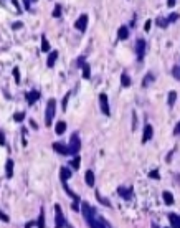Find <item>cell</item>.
<instances>
[{
	"instance_id": "1",
	"label": "cell",
	"mask_w": 180,
	"mask_h": 228,
	"mask_svg": "<svg viewBox=\"0 0 180 228\" xmlns=\"http://www.w3.org/2000/svg\"><path fill=\"white\" fill-rule=\"evenodd\" d=\"M81 210H83V215H84L86 223H88L89 228H108V225H106V221L102 220V217L89 205V203L84 202L83 205H81Z\"/></svg>"
},
{
	"instance_id": "2",
	"label": "cell",
	"mask_w": 180,
	"mask_h": 228,
	"mask_svg": "<svg viewBox=\"0 0 180 228\" xmlns=\"http://www.w3.org/2000/svg\"><path fill=\"white\" fill-rule=\"evenodd\" d=\"M55 113H56V101L51 98L48 101V104H46V113H45V124L46 126H51L53 118H55Z\"/></svg>"
},
{
	"instance_id": "3",
	"label": "cell",
	"mask_w": 180,
	"mask_h": 228,
	"mask_svg": "<svg viewBox=\"0 0 180 228\" xmlns=\"http://www.w3.org/2000/svg\"><path fill=\"white\" fill-rule=\"evenodd\" d=\"M79 147H81L79 136H78V132H73L71 141H69V145H68V149H69V155H78V154H79Z\"/></svg>"
},
{
	"instance_id": "4",
	"label": "cell",
	"mask_w": 180,
	"mask_h": 228,
	"mask_svg": "<svg viewBox=\"0 0 180 228\" xmlns=\"http://www.w3.org/2000/svg\"><path fill=\"white\" fill-rule=\"evenodd\" d=\"M55 213H56V218H55V228H65L66 226V220L63 217V212H61V207L55 205Z\"/></svg>"
},
{
	"instance_id": "5",
	"label": "cell",
	"mask_w": 180,
	"mask_h": 228,
	"mask_svg": "<svg viewBox=\"0 0 180 228\" xmlns=\"http://www.w3.org/2000/svg\"><path fill=\"white\" fill-rule=\"evenodd\" d=\"M99 104H101V111L104 116H109L111 114V111H109V103H108V96L106 93H101L99 94Z\"/></svg>"
},
{
	"instance_id": "6",
	"label": "cell",
	"mask_w": 180,
	"mask_h": 228,
	"mask_svg": "<svg viewBox=\"0 0 180 228\" xmlns=\"http://www.w3.org/2000/svg\"><path fill=\"white\" fill-rule=\"evenodd\" d=\"M136 53H137V60L142 61L144 55H146V42H144V40H137V43H136Z\"/></svg>"
},
{
	"instance_id": "7",
	"label": "cell",
	"mask_w": 180,
	"mask_h": 228,
	"mask_svg": "<svg viewBox=\"0 0 180 228\" xmlns=\"http://www.w3.org/2000/svg\"><path fill=\"white\" fill-rule=\"evenodd\" d=\"M74 27H76L79 32H86V28H88V15H81L76 20V23H74Z\"/></svg>"
},
{
	"instance_id": "8",
	"label": "cell",
	"mask_w": 180,
	"mask_h": 228,
	"mask_svg": "<svg viewBox=\"0 0 180 228\" xmlns=\"http://www.w3.org/2000/svg\"><path fill=\"white\" fill-rule=\"evenodd\" d=\"M154 136V127L150 124H146V127H144V134H142V142L146 144L147 141H150Z\"/></svg>"
},
{
	"instance_id": "9",
	"label": "cell",
	"mask_w": 180,
	"mask_h": 228,
	"mask_svg": "<svg viewBox=\"0 0 180 228\" xmlns=\"http://www.w3.org/2000/svg\"><path fill=\"white\" fill-rule=\"evenodd\" d=\"M40 91H37V89H33V91H28L27 94H25V98H27V101H28V104H33L35 101H38L40 99Z\"/></svg>"
},
{
	"instance_id": "10",
	"label": "cell",
	"mask_w": 180,
	"mask_h": 228,
	"mask_svg": "<svg viewBox=\"0 0 180 228\" xmlns=\"http://www.w3.org/2000/svg\"><path fill=\"white\" fill-rule=\"evenodd\" d=\"M53 149L58 152V154H61V155H69V149H68V145L61 144V142H55V144H53Z\"/></svg>"
},
{
	"instance_id": "11",
	"label": "cell",
	"mask_w": 180,
	"mask_h": 228,
	"mask_svg": "<svg viewBox=\"0 0 180 228\" xmlns=\"http://www.w3.org/2000/svg\"><path fill=\"white\" fill-rule=\"evenodd\" d=\"M118 194L122 197V198H126V200H129V198L132 197V189H124V187H119Z\"/></svg>"
},
{
	"instance_id": "12",
	"label": "cell",
	"mask_w": 180,
	"mask_h": 228,
	"mask_svg": "<svg viewBox=\"0 0 180 228\" xmlns=\"http://www.w3.org/2000/svg\"><path fill=\"white\" fill-rule=\"evenodd\" d=\"M5 174H7V179L13 177V160H12V159L7 160V165H5Z\"/></svg>"
},
{
	"instance_id": "13",
	"label": "cell",
	"mask_w": 180,
	"mask_h": 228,
	"mask_svg": "<svg viewBox=\"0 0 180 228\" xmlns=\"http://www.w3.org/2000/svg\"><path fill=\"white\" fill-rule=\"evenodd\" d=\"M56 58H58V51L56 50H53L50 53V56H48V61H46V66L48 68H53V65L56 63Z\"/></svg>"
},
{
	"instance_id": "14",
	"label": "cell",
	"mask_w": 180,
	"mask_h": 228,
	"mask_svg": "<svg viewBox=\"0 0 180 228\" xmlns=\"http://www.w3.org/2000/svg\"><path fill=\"white\" fill-rule=\"evenodd\" d=\"M127 37H129V28H127V27H119L118 38L119 40H127Z\"/></svg>"
},
{
	"instance_id": "15",
	"label": "cell",
	"mask_w": 180,
	"mask_h": 228,
	"mask_svg": "<svg viewBox=\"0 0 180 228\" xmlns=\"http://www.w3.org/2000/svg\"><path fill=\"white\" fill-rule=\"evenodd\" d=\"M169 220L173 228H180V215H175V213H170L169 215Z\"/></svg>"
},
{
	"instance_id": "16",
	"label": "cell",
	"mask_w": 180,
	"mask_h": 228,
	"mask_svg": "<svg viewBox=\"0 0 180 228\" xmlns=\"http://www.w3.org/2000/svg\"><path fill=\"white\" fill-rule=\"evenodd\" d=\"M55 131L58 136H61V134H65L66 131V122L65 121H60V122H56V127H55Z\"/></svg>"
},
{
	"instance_id": "17",
	"label": "cell",
	"mask_w": 180,
	"mask_h": 228,
	"mask_svg": "<svg viewBox=\"0 0 180 228\" xmlns=\"http://www.w3.org/2000/svg\"><path fill=\"white\" fill-rule=\"evenodd\" d=\"M69 177H71V170L66 167H61L60 169V180H68Z\"/></svg>"
},
{
	"instance_id": "18",
	"label": "cell",
	"mask_w": 180,
	"mask_h": 228,
	"mask_svg": "<svg viewBox=\"0 0 180 228\" xmlns=\"http://www.w3.org/2000/svg\"><path fill=\"white\" fill-rule=\"evenodd\" d=\"M84 179H86V185H88V187H92V185H94V174H92V170H88V172H86Z\"/></svg>"
},
{
	"instance_id": "19",
	"label": "cell",
	"mask_w": 180,
	"mask_h": 228,
	"mask_svg": "<svg viewBox=\"0 0 180 228\" xmlns=\"http://www.w3.org/2000/svg\"><path fill=\"white\" fill-rule=\"evenodd\" d=\"M121 84H122L124 88H129V86L132 84V81H131L129 76H127V73H122V74H121Z\"/></svg>"
},
{
	"instance_id": "20",
	"label": "cell",
	"mask_w": 180,
	"mask_h": 228,
	"mask_svg": "<svg viewBox=\"0 0 180 228\" xmlns=\"http://www.w3.org/2000/svg\"><path fill=\"white\" fill-rule=\"evenodd\" d=\"M162 197H164V202H165V205H172L173 203V195L170 194V192H164V194H162Z\"/></svg>"
},
{
	"instance_id": "21",
	"label": "cell",
	"mask_w": 180,
	"mask_h": 228,
	"mask_svg": "<svg viewBox=\"0 0 180 228\" xmlns=\"http://www.w3.org/2000/svg\"><path fill=\"white\" fill-rule=\"evenodd\" d=\"M81 68H83V78L84 79H89L91 78V68H89V65H88V63H84Z\"/></svg>"
},
{
	"instance_id": "22",
	"label": "cell",
	"mask_w": 180,
	"mask_h": 228,
	"mask_svg": "<svg viewBox=\"0 0 180 228\" xmlns=\"http://www.w3.org/2000/svg\"><path fill=\"white\" fill-rule=\"evenodd\" d=\"M37 225H38V228H45V210L43 208L40 210V217L37 220Z\"/></svg>"
},
{
	"instance_id": "23",
	"label": "cell",
	"mask_w": 180,
	"mask_h": 228,
	"mask_svg": "<svg viewBox=\"0 0 180 228\" xmlns=\"http://www.w3.org/2000/svg\"><path fill=\"white\" fill-rule=\"evenodd\" d=\"M50 43H48V40H46L45 35H42V51H50Z\"/></svg>"
},
{
	"instance_id": "24",
	"label": "cell",
	"mask_w": 180,
	"mask_h": 228,
	"mask_svg": "<svg viewBox=\"0 0 180 228\" xmlns=\"http://www.w3.org/2000/svg\"><path fill=\"white\" fill-rule=\"evenodd\" d=\"M167 99H169V106H173V103H175V99H177V93L175 91H170L169 93V96H167Z\"/></svg>"
},
{
	"instance_id": "25",
	"label": "cell",
	"mask_w": 180,
	"mask_h": 228,
	"mask_svg": "<svg viewBox=\"0 0 180 228\" xmlns=\"http://www.w3.org/2000/svg\"><path fill=\"white\" fill-rule=\"evenodd\" d=\"M155 23H157L160 28H167V27H169V22H167V18H162V17H159V18L155 20Z\"/></svg>"
},
{
	"instance_id": "26",
	"label": "cell",
	"mask_w": 180,
	"mask_h": 228,
	"mask_svg": "<svg viewBox=\"0 0 180 228\" xmlns=\"http://www.w3.org/2000/svg\"><path fill=\"white\" fill-rule=\"evenodd\" d=\"M81 165V159H79V155H74V159L71 160V167L73 169H79Z\"/></svg>"
},
{
	"instance_id": "27",
	"label": "cell",
	"mask_w": 180,
	"mask_h": 228,
	"mask_svg": "<svg viewBox=\"0 0 180 228\" xmlns=\"http://www.w3.org/2000/svg\"><path fill=\"white\" fill-rule=\"evenodd\" d=\"M150 81H154V74H152V73H149V74H147V78H144V81H142V86H144V88H147Z\"/></svg>"
},
{
	"instance_id": "28",
	"label": "cell",
	"mask_w": 180,
	"mask_h": 228,
	"mask_svg": "<svg viewBox=\"0 0 180 228\" xmlns=\"http://www.w3.org/2000/svg\"><path fill=\"white\" fill-rule=\"evenodd\" d=\"M23 119H25V114H23V113H15L13 114V121L15 122H22Z\"/></svg>"
},
{
	"instance_id": "29",
	"label": "cell",
	"mask_w": 180,
	"mask_h": 228,
	"mask_svg": "<svg viewBox=\"0 0 180 228\" xmlns=\"http://www.w3.org/2000/svg\"><path fill=\"white\" fill-rule=\"evenodd\" d=\"M149 177L159 180V179H160V174H159V170H150V172H149Z\"/></svg>"
},
{
	"instance_id": "30",
	"label": "cell",
	"mask_w": 180,
	"mask_h": 228,
	"mask_svg": "<svg viewBox=\"0 0 180 228\" xmlns=\"http://www.w3.org/2000/svg\"><path fill=\"white\" fill-rule=\"evenodd\" d=\"M96 197H98V200H99L102 205H106V207H111V203H109V200H106V198H102L99 194H96Z\"/></svg>"
},
{
	"instance_id": "31",
	"label": "cell",
	"mask_w": 180,
	"mask_h": 228,
	"mask_svg": "<svg viewBox=\"0 0 180 228\" xmlns=\"http://www.w3.org/2000/svg\"><path fill=\"white\" fill-rule=\"evenodd\" d=\"M13 78H15V83H20V69L18 68H13Z\"/></svg>"
},
{
	"instance_id": "32",
	"label": "cell",
	"mask_w": 180,
	"mask_h": 228,
	"mask_svg": "<svg viewBox=\"0 0 180 228\" xmlns=\"http://www.w3.org/2000/svg\"><path fill=\"white\" fill-rule=\"evenodd\" d=\"M53 17H55V18L61 17V7H60V5H56V7H55V10H53Z\"/></svg>"
},
{
	"instance_id": "33",
	"label": "cell",
	"mask_w": 180,
	"mask_h": 228,
	"mask_svg": "<svg viewBox=\"0 0 180 228\" xmlns=\"http://www.w3.org/2000/svg\"><path fill=\"white\" fill-rule=\"evenodd\" d=\"M180 18V15L178 13H172V15H169V18H167V22L169 23H172V22H175V20H178Z\"/></svg>"
},
{
	"instance_id": "34",
	"label": "cell",
	"mask_w": 180,
	"mask_h": 228,
	"mask_svg": "<svg viewBox=\"0 0 180 228\" xmlns=\"http://www.w3.org/2000/svg\"><path fill=\"white\" fill-rule=\"evenodd\" d=\"M0 220L2 221H5V223H7V221H10V218H8V215H5L2 210H0Z\"/></svg>"
},
{
	"instance_id": "35",
	"label": "cell",
	"mask_w": 180,
	"mask_h": 228,
	"mask_svg": "<svg viewBox=\"0 0 180 228\" xmlns=\"http://www.w3.org/2000/svg\"><path fill=\"white\" fill-rule=\"evenodd\" d=\"M173 78H175V79H180V69L175 66V68H173Z\"/></svg>"
},
{
	"instance_id": "36",
	"label": "cell",
	"mask_w": 180,
	"mask_h": 228,
	"mask_svg": "<svg viewBox=\"0 0 180 228\" xmlns=\"http://www.w3.org/2000/svg\"><path fill=\"white\" fill-rule=\"evenodd\" d=\"M150 25H152V22H150V20H147V22H146V25H144V30H146V32H149V30H150Z\"/></svg>"
},
{
	"instance_id": "37",
	"label": "cell",
	"mask_w": 180,
	"mask_h": 228,
	"mask_svg": "<svg viewBox=\"0 0 180 228\" xmlns=\"http://www.w3.org/2000/svg\"><path fill=\"white\" fill-rule=\"evenodd\" d=\"M68 98H69V94H66L63 98V109H66V106H68Z\"/></svg>"
},
{
	"instance_id": "38",
	"label": "cell",
	"mask_w": 180,
	"mask_h": 228,
	"mask_svg": "<svg viewBox=\"0 0 180 228\" xmlns=\"http://www.w3.org/2000/svg\"><path fill=\"white\" fill-rule=\"evenodd\" d=\"M0 145H5V136L2 131H0Z\"/></svg>"
},
{
	"instance_id": "39",
	"label": "cell",
	"mask_w": 180,
	"mask_h": 228,
	"mask_svg": "<svg viewBox=\"0 0 180 228\" xmlns=\"http://www.w3.org/2000/svg\"><path fill=\"white\" fill-rule=\"evenodd\" d=\"M22 27H23V25H22V23L18 22V23H13V27H12V28H13V30H20Z\"/></svg>"
},
{
	"instance_id": "40",
	"label": "cell",
	"mask_w": 180,
	"mask_h": 228,
	"mask_svg": "<svg viewBox=\"0 0 180 228\" xmlns=\"http://www.w3.org/2000/svg\"><path fill=\"white\" fill-rule=\"evenodd\" d=\"M173 134H175V136H178V134H180V122L175 126V129H173Z\"/></svg>"
},
{
	"instance_id": "41",
	"label": "cell",
	"mask_w": 180,
	"mask_h": 228,
	"mask_svg": "<svg viewBox=\"0 0 180 228\" xmlns=\"http://www.w3.org/2000/svg\"><path fill=\"white\" fill-rule=\"evenodd\" d=\"M23 5H25L27 10H30V0H23Z\"/></svg>"
},
{
	"instance_id": "42",
	"label": "cell",
	"mask_w": 180,
	"mask_h": 228,
	"mask_svg": "<svg viewBox=\"0 0 180 228\" xmlns=\"http://www.w3.org/2000/svg\"><path fill=\"white\" fill-rule=\"evenodd\" d=\"M175 2H177V0H167V5H169V7L172 8L173 5H175Z\"/></svg>"
},
{
	"instance_id": "43",
	"label": "cell",
	"mask_w": 180,
	"mask_h": 228,
	"mask_svg": "<svg viewBox=\"0 0 180 228\" xmlns=\"http://www.w3.org/2000/svg\"><path fill=\"white\" fill-rule=\"evenodd\" d=\"M84 65V58L81 56V58H78V66H83Z\"/></svg>"
},
{
	"instance_id": "44",
	"label": "cell",
	"mask_w": 180,
	"mask_h": 228,
	"mask_svg": "<svg viewBox=\"0 0 180 228\" xmlns=\"http://www.w3.org/2000/svg\"><path fill=\"white\" fill-rule=\"evenodd\" d=\"M12 2H13V5H15V8L20 12V5H18V2H17V0H12Z\"/></svg>"
},
{
	"instance_id": "45",
	"label": "cell",
	"mask_w": 180,
	"mask_h": 228,
	"mask_svg": "<svg viewBox=\"0 0 180 228\" xmlns=\"http://www.w3.org/2000/svg\"><path fill=\"white\" fill-rule=\"evenodd\" d=\"M30 124H32L33 129H38V126H37V122H35V121H30Z\"/></svg>"
},
{
	"instance_id": "46",
	"label": "cell",
	"mask_w": 180,
	"mask_h": 228,
	"mask_svg": "<svg viewBox=\"0 0 180 228\" xmlns=\"http://www.w3.org/2000/svg\"><path fill=\"white\" fill-rule=\"evenodd\" d=\"M30 2H37V0H30Z\"/></svg>"
}]
</instances>
